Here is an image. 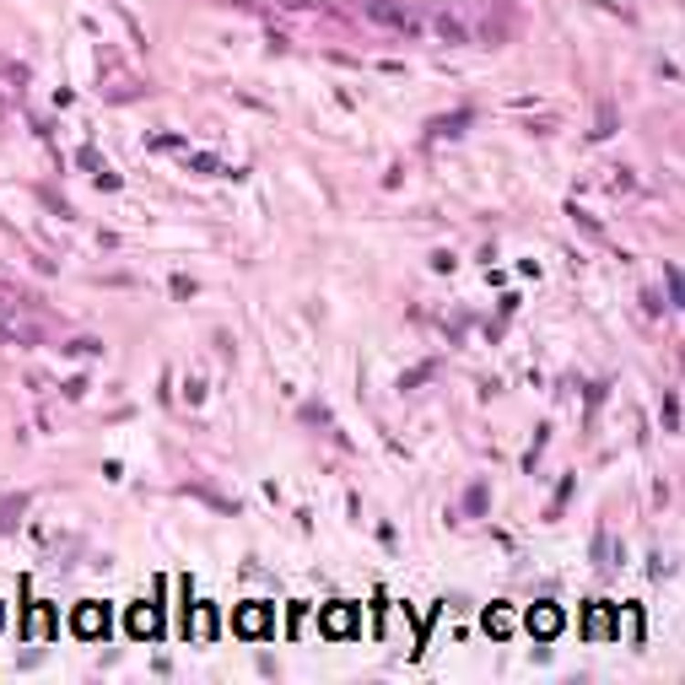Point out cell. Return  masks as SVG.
I'll list each match as a JSON object with an SVG mask.
<instances>
[{
	"instance_id": "cell-3",
	"label": "cell",
	"mask_w": 685,
	"mask_h": 685,
	"mask_svg": "<svg viewBox=\"0 0 685 685\" xmlns=\"http://www.w3.org/2000/svg\"><path fill=\"white\" fill-rule=\"evenodd\" d=\"M5 335H33V324L22 319V308H16L11 297H0V341H5Z\"/></svg>"
},
{
	"instance_id": "cell-2",
	"label": "cell",
	"mask_w": 685,
	"mask_h": 685,
	"mask_svg": "<svg viewBox=\"0 0 685 685\" xmlns=\"http://www.w3.org/2000/svg\"><path fill=\"white\" fill-rule=\"evenodd\" d=\"M427 33H432L437 44H448V49L475 44V27H469V16H458L454 5H437V11H427Z\"/></svg>"
},
{
	"instance_id": "cell-4",
	"label": "cell",
	"mask_w": 685,
	"mask_h": 685,
	"mask_svg": "<svg viewBox=\"0 0 685 685\" xmlns=\"http://www.w3.org/2000/svg\"><path fill=\"white\" fill-rule=\"evenodd\" d=\"M11 103H16V98H11V92L0 87V124H5V109H11Z\"/></svg>"
},
{
	"instance_id": "cell-1",
	"label": "cell",
	"mask_w": 685,
	"mask_h": 685,
	"mask_svg": "<svg viewBox=\"0 0 685 685\" xmlns=\"http://www.w3.org/2000/svg\"><path fill=\"white\" fill-rule=\"evenodd\" d=\"M367 22H378L395 38H427V11L416 0H367Z\"/></svg>"
}]
</instances>
